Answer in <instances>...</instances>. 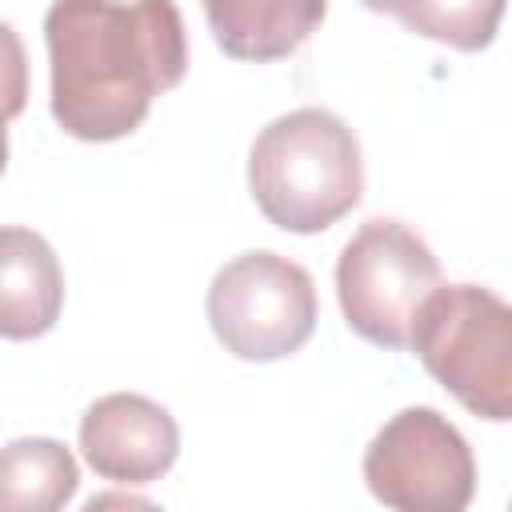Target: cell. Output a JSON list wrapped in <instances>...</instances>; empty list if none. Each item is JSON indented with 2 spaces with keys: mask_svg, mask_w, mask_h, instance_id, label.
Instances as JSON below:
<instances>
[{
  "mask_svg": "<svg viewBox=\"0 0 512 512\" xmlns=\"http://www.w3.org/2000/svg\"><path fill=\"white\" fill-rule=\"evenodd\" d=\"M44 44L52 120L88 144L132 136L188 68L176 0H52Z\"/></svg>",
  "mask_w": 512,
  "mask_h": 512,
  "instance_id": "obj_1",
  "label": "cell"
},
{
  "mask_svg": "<svg viewBox=\"0 0 512 512\" xmlns=\"http://www.w3.org/2000/svg\"><path fill=\"white\" fill-rule=\"evenodd\" d=\"M248 192L268 224L312 236L360 204L364 160L356 132L328 108H292L248 148Z\"/></svg>",
  "mask_w": 512,
  "mask_h": 512,
  "instance_id": "obj_2",
  "label": "cell"
},
{
  "mask_svg": "<svg viewBox=\"0 0 512 512\" xmlns=\"http://www.w3.org/2000/svg\"><path fill=\"white\" fill-rule=\"evenodd\" d=\"M408 348L472 412L512 420V312L480 284H436L412 316Z\"/></svg>",
  "mask_w": 512,
  "mask_h": 512,
  "instance_id": "obj_3",
  "label": "cell"
},
{
  "mask_svg": "<svg viewBox=\"0 0 512 512\" xmlns=\"http://www.w3.org/2000/svg\"><path fill=\"white\" fill-rule=\"evenodd\" d=\"M208 324L236 360L268 364L300 352L316 328V284L280 252H240L208 284Z\"/></svg>",
  "mask_w": 512,
  "mask_h": 512,
  "instance_id": "obj_4",
  "label": "cell"
},
{
  "mask_svg": "<svg viewBox=\"0 0 512 512\" xmlns=\"http://www.w3.org/2000/svg\"><path fill=\"white\" fill-rule=\"evenodd\" d=\"M440 284V260L400 220H368L336 260V296L348 328L388 352L408 348V328L424 296Z\"/></svg>",
  "mask_w": 512,
  "mask_h": 512,
  "instance_id": "obj_5",
  "label": "cell"
},
{
  "mask_svg": "<svg viewBox=\"0 0 512 512\" xmlns=\"http://www.w3.org/2000/svg\"><path fill=\"white\" fill-rule=\"evenodd\" d=\"M368 492L400 512H464L476 496V460L464 432L436 408H400L364 448Z\"/></svg>",
  "mask_w": 512,
  "mask_h": 512,
  "instance_id": "obj_6",
  "label": "cell"
},
{
  "mask_svg": "<svg viewBox=\"0 0 512 512\" xmlns=\"http://www.w3.org/2000/svg\"><path fill=\"white\" fill-rule=\"evenodd\" d=\"M80 452L100 480L136 488L176 464L180 428L164 404L140 392H108L80 416Z\"/></svg>",
  "mask_w": 512,
  "mask_h": 512,
  "instance_id": "obj_7",
  "label": "cell"
},
{
  "mask_svg": "<svg viewBox=\"0 0 512 512\" xmlns=\"http://www.w3.org/2000/svg\"><path fill=\"white\" fill-rule=\"evenodd\" d=\"M64 308V272L52 244L20 224L0 228V340H40Z\"/></svg>",
  "mask_w": 512,
  "mask_h": 512,
  "instance_id": "obj_8",
  "label": "cell"
},
{
  "mask_svg": "<svg viewBox=\"0 0 512 512\" xmlns=\"http://www.w3.org/2000/svg\"><path fill=\"white\" fill-rule=\"evenodd\" d=\"M200 8L224 56L272 64L320 28L328 0H200Z\"/></svg>",
  "mask_w": 512,
  "mask_h": 512,
  "instance_id": "obj_9",
  "label": "cell"
},
{
  "mask_svg": "<svg viewBox=\"0 0 512 512\" xmlns=\"http://www.w3.org/2000/svg\"><path fill=\"white\" fill-rule=\"evenodd\" d=\"M80 488L76 456L52 436H20L0 448V512H56Z\"/></svg>",
  "mask_w": 512,
  "mask_h": 512,
  "instance_id": "obj_10",
  "label": "cell"
},
{
  "mask_svg": "<svg viewBox=\"0 0 512 512\" xmlns=\"http://www.w3.org/2000/svg\"><path fill=\"white\" fill-rule=\"evenodd\" d=\"M504 4L508 0H396L392 16L424 40L456 52H480L496 40Z\"/></svg>",
  "mask_w": 512,
  "mask_h": 512,
  "instance_id": "obj_11",
  "label": "cell"
},
{
  "mask_svg": "<svg viewBox=\"0 0 512 512\" xmlns=\"http://www.w3.org/2000/svg\"><path fill=\"white\" fill-rule=\"evenodd\" d=\"M28 104V56L8 20H0V120H16Z\"/></svg>",
  "mask_w": 512,
  "mask_h": 512,
  "instance_id": "obj_12",
  "label": "cell"
},
{
  "mask_svg": "<svg viewBox=\"0 0 512 512\" xmlns=\"http://www.w3.org/2000/svg\"><path fill=\"white\" fill-rule=\"evenodd\" d=\"M8 120H0V176H4V164H8Z\"/></svg>",
  "mask_w": 512,
  "mask_h": 512,
  "instance_id": "obj_13",
  "label": "cell"
},
{
  "mask_svg": "<svg viewBox=\"0 0 512 512\" xmlns=\"http://www.w3.org/2000/svg\"><path fill=\"white\" fill-rule=\"evenodd\" d=\"M364 8H372V12H388L392 16V8H396V0H360Z\"/></svg>",
  "mask_w": 512,
  "mask_h": 512,
  "instance_id": "obj_14",
  "label": "cell"
}]
</instances>
